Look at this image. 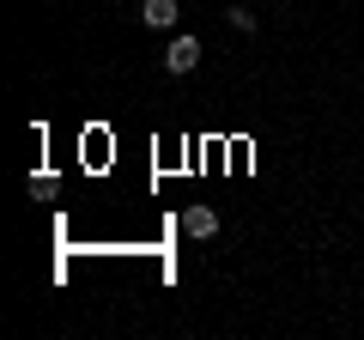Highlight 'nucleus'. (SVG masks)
<instances>
[{
  "label": "nucleus",
  "instance_id": "obj_1",
  "mask_svg": "<svg viewBox=\"0 0 364 340\" xmlns=\"http://www.w3.org/2000/svg\"><path fill=\"white\" fill-rule=\"evenodd\" d=\"M195 67H200V37H195V31H176V37H170L164 43V73H195Z\"/></svg>",
  "mask_w": 364,
  "mask_h": 340
},
{
  "label": "nucleus",
  "instance_id": "obj_3",
  "mask_svg": "<svg viewBox=\"0 0 364 340\" xmlns=\"http://www.w3.org/2000/svg\"><path fill=\"white\" fill-rule=\"evenodd\" d=\"M182 237H219V213L213 207H182Z\"/></svg>",
  "mask_w": 364,
  "mask_h": 340
},
{
  "label": "nucleus",
  "instance_id": "obj_2",
  "mask_svg": "<svg viewBox=\"0 0 364 340\" xmlns=\"http://www.w3.org/2000/svg\"><path fill=\"white\" fill-rule=\"evenodd\" d=\"M140 18H146L152 31H176L182 6H176V0H140Z\"/></svg>",
  "mask_w": 364,
  "mask_h": 340
},
{
  "label": "nucleus",
  "instance_id": "obj_4",
  "mask_svg": "<svg viewBox=\"0 0 364 340\" xmlns=\"http://www.w3.org/2000/svg\"><path fill=\"white\" fill-rule=\"evenodd\" d=\"M225 18H231L237 31H255V13H249V6H225Z\"/></svg>",
  "mask_w": 364,
  "mask_h": 340
}]
</instances>
